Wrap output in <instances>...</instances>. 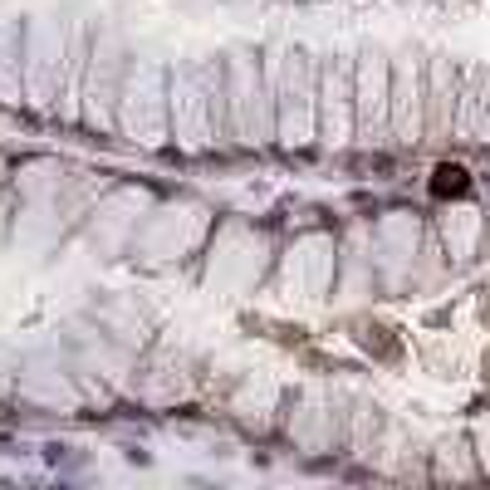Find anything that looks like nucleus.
Here are the masks:
<instances>
[{
    "instance_id": "nucleus-1",
    "label": "nucleus",
    "mask_w": 490,
    "mask_h": 490,
    "mask_svg": "<svg viewBox=\"0 0 490 490\" xmlns=\"http://www.w3.org/2000/svg\"><path fill=\"white\" fill-rule=\"evenodd\" d=\"M466 192V172L461 167H441L436 172V196H461Z\"/></svg>"
}]
</instances>
